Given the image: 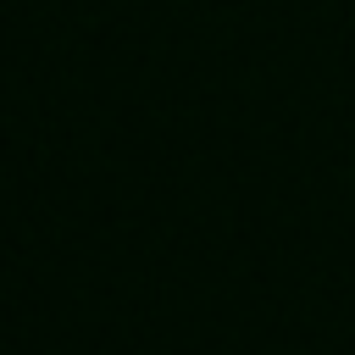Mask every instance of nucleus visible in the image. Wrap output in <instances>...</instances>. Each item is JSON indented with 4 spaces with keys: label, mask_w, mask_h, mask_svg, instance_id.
Segmentation results:
<instances>
[]
</instances>
